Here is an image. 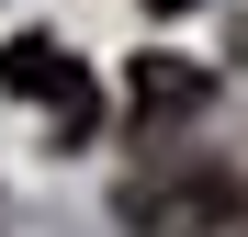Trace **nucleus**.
I'll use <instances>...</instances> for the list:
<instances>
[{
    "mask_svg": "<svg viewBox=\"0 0 248 237\" xmlns=\"http://www.w3.org/2000/svg\"><path fill=\"white\" fill-rule=\"evenodd\" d=\"M192 102H215V68H192V57H136V113L158 125V113H192Z\"/></svg>",
    "mask_w": 248,
    "mask_h": 237,
    "instance_id": "nucleus-3",
    "label": "nucleus"
},
{
    "mask_svg": "<svg viewBox=\"0 0 248 237\" xmlns=\"http://www.w3.org/2000/svg\"><path fill=\"white\" fill-rule=\"evenodd\" d=\"M147 12H192V0H147Z\"/></svg>",
    "mask_w": 248,
    "mask_h": 237,
    "instance_id": "nucleus-4",
    "label": "nucleus"
},
{
    "mask_svg": "<svg viewBox=\"0 0 248 237\" xmlns=\"http://www.w3.org/2000/svg\"><path fill=\"white\" fill-rule=\"evenodd\" d=\"M0 91L46 113V125H57V147H79V136L102 125V91H91V68H79L57 34H12V46H0Z\"/></svg>",
    "mask_w": 248,
    "mask_h": 237,
    "instance_id": "nucleus-1",
    "label": "nucleus"
},
{
    "mask_svg": "<svg viewBox=\"0 0 248 237\" xmlns=\"http://www.w3.org/2000/svg\"><path fill=\"white\" fill-rule=\"evenodd\" d=\"M248 192L226 170H192V181H136L124 192V226H147V237H203V226H237Z\"/></svg>",
    "mask_w": 248,
    "mask_h": 237,
    "instance_id": "nucleus-2",
    "label": "nucleus"
}]
</instances>
